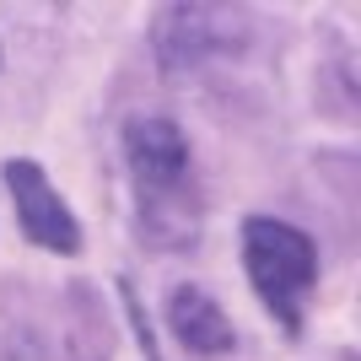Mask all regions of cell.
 I'll return each mask as SVG.
<instances>
[{"instance_id":"obj_5","label":"cell","mask_w":361,"mask_h":361,"mask_svg":"<svg viewBox=\"0 0 361 361\" xmlns=\"http://www.w3.org/2000/svg\"><path fill=\"white\" fill-rule=\"evenodd\" d=\"M167 324L178 334V345L195 350V356H226L232 340H238V334H232V318H226L200 286H178L167 297Z\"/></svg>"},{"instance_id":"obj_2","label":"cell","mask_w":361,"mask_h":361,"mask_svg":"<svg viewBox=\"0 0 361 361\" xmlns=\"http://www.w3.org/2000/svg\"><path fill=\"white\" fill-rule=\"evenodd\" d=\"M243 264H248L259 302L281 318V329L302 334V302L318 281L313 238L291 221H275V216H248L243 221Z\"/></svg>"},{"instance_id":"obj_1","label":"cell","mask_w":361,"mask_h":361,"mask_svg":"<svg viewBox=\"0 0 361 361\" xmlns=\"http://www.w3.org/2000/svg\"><path fill=\"white\" fill-rule=\"evenodd\" d=\"M124 157L135 173L140 195V232L157 248H183L195 243V195H183L189 183V140L173 119H130L124 124Z\"/></svg>"},{"instance_id":"obj_4","label":"cell","mask_w":361,"mask_h":361,"mask_svg":"<svg viewBox=\"0 0 361 361\" xmlns=\"http://www.w3.org/2000/svg\"><path fill=\"white\" fill-rule=\"evenodd\" d=\"M0 178L11 189L22 232H27L38 248H49V254H81V226L65 211V200L54 195V183L44 178V167L27 162V157H11V162L0 167Z\"/></svg>"},{"instance_id":"obj_3","label":"cell","mask_w":361,"mask_h":361,"mask_svg":"<svg viewBox=\"0 0 361 361\" xmlns=\"http://www.w3.org/2000/svg\"><path fill=\"white\" fill-rule=\"evenodd\" d=\"M151 38H157V54L167 71H200L205 60L238 54L248 38V22L221 6H162Z\"/></svg>"}]
</instances>
